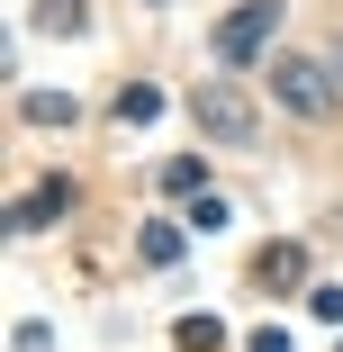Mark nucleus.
I'll list each match as a JSON object with an SVG mask.
<instances>
[{"label": "nucleus", "mask_w": 343, "mask_h": 352, "mask_svg": "<svg viewBox=\"0 0 343 352\" xmlns=\"http://www.w3.org/2000/svg\"><path fill=\"white\" fill-rule=\"evenodd\" d=\"M271 91H280V109H298V118H325L334 109V82L316 73V63H298V54L271 63Z\"/></svg>", "instance_id": "nucleus-1"}, {"label": "nucleus", "mask_w": 343, "mask_h": 352, "mask_svg": "<svg viewBox=\"0 0 343 352\" xmlns=\"http://www.w3.org/2000/svg\"><path fill=\"white\" fill-rule=\"evenodd\" d=\"M271 28H280V0H244V10L217 28V63H253Z\"/></svg>", "instance_id": "nucleus-2"}, {"label": "nucleus", "mask_w": 343, "mask_h": 352, "mask_svg": "<svg viewBox=\"0 0 343 352\" xmlns=\"http://www.w3.org/2000/svg\"><path fill=\"white\" fill-rule=\"evenodd\" d=\"M190 109H199V126H208V135H226V145H253V100H244V91L208 82V91H199Z\"/></svg>", "instance_id": "nucleus-3"}, {"label": "nucleus", "mask_w": 343, "mask_h": 352, "mask_svg": "<svg viewBox=\"0 0 343 352\" xmlns=\"http://www.w3.org/2000/svg\"><path fill=\"white\" fill-rule=\"evenodd\" d=\"M298 271H307V253H298V244H262V262H253V289H289Z\"/></svg>", "instance_id": "nucleus-4"}, {"label": "nucleus", "mask_w": 343, "mask_h": 352, "mask_svg": "<svg viewBox=\"0 0 343 352\" xmlns=\"http://www.w3.org/2000/svg\"><path fill=\"white\" fill-rule=\"evenodd\" d=\"M19 118H27V126H73V100H63V91H27Z\"/></svg>", "instance_id": "nucleus-5"}, {"label": "nucleus", "mask_w": 343, "mask_h": 352, "mask_svg": "<svg viewBox=\"0 0 343 352\" xmlns=\"http://www.w3.org/2000/svg\"><path fill=\"white\" fill-rule=\"evenodd\" d=\"M154 109H163V91H145V82H126V91H118V118H126V126H145Z\"/></svg>", "instance_id": "nucleus-6"}, {"label": "nucleus", "mask_w": 343, "mask_h": 352, "mask_svg": "<svg viewBox=\"0 0 343 352\" xmlns=\"http://www.w3.org/2000/svg\"><path fill=\"white\" fill-rule=\"evenodd\" d=\"M181 343H190V352H217L226 325H217V316H181Z\"/></svg>", "instance_id": "nucleus-7"}, {"label": "nucleus", "mask_w": 343, "mask_h": 352, "mask_svg": "<svg viewBox=\"0 0 343 352\" xmlns=\"http://www.w3.org/2000/svg\"><path fill=\"white\" fill-rule=\"evenodd\" d=\"M190 226H199V235H217V226H226V199L199 190V199H190Z\"/></svg>", "instance_id": "nucleus-8"}, {"label": "nucleus", "mask_w": 343, "mask_h": 352, "mask_svg": "<svg viewBox=\"0 0 343 352\" xmlns=\"http://www.w3.org/2000/svg\"><path fill=\"white\" fill-rule=\"evenodd\" d=\"M199 181H208V172H199L190 154H181V163H163V190H190V199H199Z\"/></svg>", "instance_id": "nucleus-9"}, {"label": "nucleus", "mask_w": 343, "mask_h": 352, "mask_svg": "<svg viewBox=\"0 0 343 352\" xmlns=\"http://www.w3.org/2000/svg\"><path fill=\"white\" fill-rule=\"evenodd\" d=\"M253 352H289V334H280V325H271V334H253Z\"/></svg>", "instance_id": "nucleus-10"}, {"label": "nucleus", "mask_w": 343, "mask_h": 352, "mask_svg": "<svg viewBox=\"0 0 343 352\" xmlns=\"http://www.w3.org/2000/svg\"><path fill=\"white\" fill-rule=\"evenodd\" d=\"M334 73H343V63H334Z\"/></svg>", "instance_id": "nucleus-11"}]
</instances>
